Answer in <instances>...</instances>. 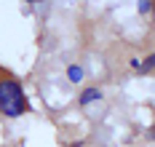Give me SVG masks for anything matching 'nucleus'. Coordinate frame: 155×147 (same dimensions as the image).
I'll return each instance as SVG.
<instances>
[{
	"mask_svg": "<svg viewBox=\"0 0 155 147\" xmlns=\"http://www.w3.org/2000/svg\"><path fill=\"white\" fill-rule=\"evenodd\" d=\"M30 3H35V0H30Z\"/></svg>",
	"mask_w": 155,
	"mask_h": 147,
	"instance_id": "6",
	"label": "nucleus"
},
{
	"mask_svg": "<svg viewBox=\"0 0 155 147\" xmlns=\"http://www.w3.org/2000/svg\"><path fill=\"white\" fill-rule=\"evenodd\" d=\"M67 78H70L72 83H80V80H83V70H80L78 64H70V67H67Z\"/></svg>",
	"mask_w": 155,
	"mask_h": 147,
	"instance_id": "3",
	"label": "nucleus"
},
{
	"mask_svg": "<svg viewBox=\"0 0 155 147\" xmlns=\"http://www.w3.org/2000/svg\"><path fill=\"white\" fill-rule=\"evenodd\" d=\"M139 11H142V14L150 11V0H139Z\"/></svg>",
	"mask_w": 155,
	"mask_h": 147,
	"instance_id": "5",
	"label": "nucleus"
},
{
	"mask_svg": "<svg viewBox=\"0 0 155 147\" xmlns=\"http://www.w3.org/2000/svg\"><path fill=\"white\" fill-rule=\"evenodd\" d=\"M0 110L8 115V118H19V115L27 113V99L21 86L11 78L0 80Z\"/></svg>",
	"mask_w": 155,
	"mask_h": 147,
	"instance_id": "1",
	"label": "nucleus"
},
{
	"mask_svg": "<svg viewBox=\"0 0 155 147\" xmlns=\"http://www.w3.org/2000/svg\"><path fill=\"white\" fill-rule=\"evenodd\" d=\"M99 99H102V91L99 88H86L80 94V104H91V102H99Z\"/></svg>",
	"mask_w": 155,
	"mask_h": 147,
	"instance_id": "2",
	"label": "nucleus"
},
{
	"mask_svg": "<svg viewBox=\"0 0 155 147\" xmlns=\"http://www.w3.org/2000/svg\"><path fill=\"white\" fill-rule=\"evenodd\" d=\"M153 64H155V56H147L144 62H139V70H142V72H150V70H153Z\"/></svg>",
	"mask_w": 155,
	"mask_h": 147,
	"instance_id": "4",
	"label": "nucleus"
}]
</instances>
